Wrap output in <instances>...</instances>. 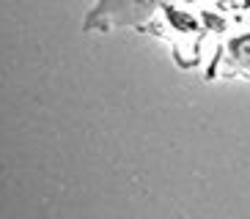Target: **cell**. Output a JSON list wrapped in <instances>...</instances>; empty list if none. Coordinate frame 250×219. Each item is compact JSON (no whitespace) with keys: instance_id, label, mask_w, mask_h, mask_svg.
Wrapping results in <instances>:
<instances>
[{"instance_id":"obj_1","label":"cell","mask_w":250,"mask_h":219,"mask_svg":"<svg viewBox=\"0 0 250 219\" xmlns=\"http://www.w3.org/2000/svg\"><path fill=\"white\" fill-rule=\"evenodd\" d=\"M157 0H99L94 17H104L113 19L116 25H129V22H140L146 19L154 11Z\"/></svg>"}]
</instances>
